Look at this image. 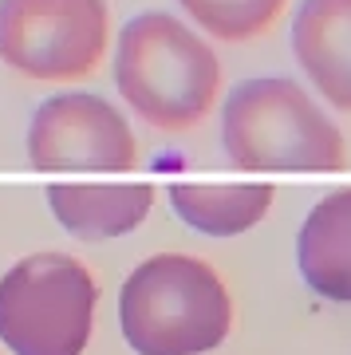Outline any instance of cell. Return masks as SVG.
Wrapping results in <instances>:
<instances>
[{
  "instance_id": "obj_1",
  "label": "cell",
  "mask_w": 351,
  "mask_h": 355,
  "mask_svg": "<svg viewBox=\"0 0 351 355\" xmlns=\"http://www.w3.org/2000/svg\"><path fill=\"white\" fill-rule=\"evenodd\" d=\"M119 324L135 355H201L229 336L233 300L214 265L162 253L123 280Z\"/></svg>"
},
{
  "instance_id": "obj_2",
  "label": "cell",
  "mask_w": 351,
  "mask_h": 355,
  "mask_svg": "<svg viewBox=\"0 0 351 355\" xmlns=\"http://www.w3.org/2000/svg\"><path fill=\"white\" fill-rule=\"evenodd\" d=\"M114 83L151 127L186 130L214 107L221 64L194 28L166 12H142L119 32Z\"/></svg>"
},
{
  "instance_id": "obj_3",
  "label": "cell",
  "mask_w": 351,
  "mask_h": 355,
  "mask_svg": "<svg viewBox=\"0 0 351 355\" xmlns=\"http://www.w3.org/2000/svg\"><path fill=\"white\" fill-rule=\"evenodd\" d=\"M221 146L237 170H339L343 135L300 83L245 79L221 107Z\"/></svg>"
},
{
  "instance_id": "obj_4",
  "label": "cell",
  "mask_w": 351,
  "mask_h": 355,
  "mask_svg": "<svg viewBox=\"0 0 351 355\" xmlns=\"http://www.w3.org/2000/svg\"><path fill=\"white\" fill-rule=\"evenodd\" d=\"M95 280L63 253H36L0 277V340L12 355H83Z\"/></svg>"
},
{
  "instance_id": "obj_5",
  "label": "cell",
  "mask_w": 351,
  "mask_h": 355,
  "mask_svg": "<svg viewBox=\"0 0 351 355\" xmlns=\"http://www.w3.org/2000/svg\"><path fill=\"white\" fill-rule=\"evenodd\" d=\"M107 0H0V60L40 83L95 71L107 51Z\"/></svg>"
},
{
  "instance_id": "obj_6",
  "label": "cell",
  "mask_w": 351,
  "mask_h": 355,
  "mask_svg": "<svg viewBox=\"0 0 351 355\" xmlns=\"http://www.w3.org/2000/svg\"><path fill=\"white\" fill-rule=\"evenodd\" d=\"M28 158L36 170H130L138 142L126 114L99 95H55L28 123Z\"/></svg>"
},
{
  "instance_id": "obj_7",
  "label": "cell",
  "mask_w": 351,
  "mask_h": 355,
  "mask_svg": "<svg viewBox=\"0 0 351 355\" xmlns=\"http://www.w3.org/2000/svg\"><path fill=\"white\" fill-rule=\"evenodd\" d=\"M292 51L316 91L351 111V0H304L292 20Z\"/></svg>"
},
{
  "instance_id": "obj_8",
  "label": "cell",
  "mask_w": 351,
  "mask_h": 355,
  "mask_svg": "<svg viewBox=\"0 0 351 355\" xmlns=\"http://www.w3.org/2000/svg\"><path fill=\"white\" fill-rule=\"evenodd\" d=\"M296 268L316 296L351 304V190L327 193L304 217L296 237Z\"/></svg>"
},
{
  "instance_id": "obj_9",
  "label": "cell",
  "mask_w": 351,
  "mask_h": 355,
  "mask_svg": "<svg viewBox=\"0 0 351 355\" xmlns=\"http://www.w3.org/2000/svg\"><path fill=\"white\" fill-rule=\"evenodd\" d=\"M48 205L71 237L79 241H114L135 233L154 205V190L138 186H51Z\"/></svg>"
},
{
  "instance_id": "obj_10",
  "label": "cell",
  "mask_w": 351,
  "mask_h": 355,
  "mask_svg": "<svg viewBox=\"0 0 351 355\" xmlns=\"http://www.w3.org/2000/svg\"><path fill=\"white\" fill-rule=\"evenodd\" d=\"M174 214L189 229L205 237H237L261 225L268 205H273V186H189L178 182L170 190Z\"/></svg>"
},
{
  "instance_id": "obj_11",
  "label": "cell",
  "mask_w": 351,
  "mask_h": 355,
  "mask_svg": "<svg viewBox=\"0 0 351 355\" xmlns=\"http://www.w3.org/2000/svg\"><path fill=\"white\" fill-rule=\"evenodd\" d=\"M209 36L241 44L268 32L289 0H178Z\"/></svg>"
}]
</instances>
